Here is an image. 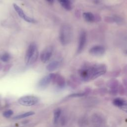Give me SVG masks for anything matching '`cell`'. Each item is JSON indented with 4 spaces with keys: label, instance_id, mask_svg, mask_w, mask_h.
Wrapping results in <instances>:
<instances>
[{
    "label": "cell",
    "instance_id": "cell-1",
    "mask_svg": "<svg viewBox=\"0 0 127 127\" xmlns=\"http://www.w3.org/2000/svg\"><path fill=\"white\" fill-rule=\"evenodd\" d=\"M106 71V67L103 64L95 65L85 67L79 71L80 77L84 81L95 79L104 74Z\"/></svg>",
    "mask_w": 127,
    "mask_h": 127
},
{
    "label": "cell",
    "instance_id": "cell-2",
    "mask_svg": "<svg viewBox=\"0 0 127 127\" xmlns=\"http://www.w3.org/2000/svg\"><path fill=\"white\" fill-rule=\"evenodd\" d=\"M38 57V51L36 44L32 43L29 45L25 56V62L27 65L34 63Z\"/></svg>",
    "mask_w": 127,
    "mask_h": 127
},
{
    "label": "cell",
    "instance_id": "cell-3",
    "mask_svg": "<svg viewBox=\"0 0 127 127\" xmlns=\"http://www.w3.org/2000/svg\"><path fill=\"white\" fill-rule=\"evenodd\" d=\"M59 37L60 42L63 45H65L70 42L71 38V32L68 26L64 25L61 27Z\"/></svg>",
    "mask_w": 127,
    "mask_h": 127
},
{
    "label": "cell",
    "instance_id": "cell-4",
    "mask_svg": "<svg viewBox=\"0 0 127 127\" xmlns=\"http://www.w3.org/2000/svg\"><path fill=\"white\" fill-rule=\"evenodd\" d=\"M39 101V99L35 96L26 95L21 97L18 99V103L24 106H33Z\"/></svg>",
    "mask_w": 127,
    "mask_h": 127
},
{
    "label": "cell",
    "instance_id": "cell-5",
    "mask_svg": "<svg viewBox=\"0 0 127 127\" xmlns=\"http://www.w3.org/2000/svg\"><path fill=\"white\" fill-rule=\"evenodd\" d=\"M54 75V73H50L41 79L38 83V88L40 90H44L46 88L53 80Z\"/></svg>",
    "mask_w": 127,
    "mask_h": 127
},
{
    "label": "cell",
    "instance_id": "cell-6",
    "mask_svg": "<svg viewBox=\"0 0 127 127\" xmlns=\"http://www.w3.org/2000/svg\"><path fill=\"white\" fill-rule=\"evenodd\" d=\"M53 52V48L51 46H48L45 48L41 53L40 59L43 63H48L50 60Z\"/></svg>",
    "mask_w": 127,
    "mask_h": 127
},
{
    "label": "cell",
    "instance_id": "cell-7",
    "mask_svg": "<svg viewBox=\"0 0 127 127\" xmlns=\"http://www.w3.org/2000/svg\"><path fill=\"white\" fill-rule=\"evenodd\" d=\"M13 8H14L15 11L17 12V13L18 14V15L22 19H23L25 21L30 22V23H34L35 20L31 17H30L26 15L25 13L24 12L23 10L16 3L13 4Z\"/></svg>",
    "mask_w": 127,
    "mask_h": 127
},
{
    "label": "cell",
    "instance_id": "cell-8",
    "mask_svg": "<svg viewBox=\"0 0 127 127\" xmlns=\"http://www.w3.org/2000/svg\"><path fill=\"white\" fill-rule=\"evenodd\" d=\"M86 41V34L84 31H82L79 36V42L77 48V53H80L82 52L85 46Z\"/></svg>",
    "mask_w": 127,
    "mask_h": 127
},
{
    "label": "cell",
    "instance_id": "cell-9",
    "mask_svg": "<svg viewBox=\"0 0 127 127\" xmlns=\"http://www.w3.org/2000/svg\"><path fill=\"white\" fill-rule=\"evenodd\" d=\"M52 81L56 83L59 88H61L64 87L65 85V79L63 76L60 74H55Z\"/></svg>",
    "mask_w": 127,
    "mask_h": 127
},
{
    "label": "cell",
    "instance_id": "cell-10",
    "mask_svg": "<svg viewBox=\"0 0 127 127\" xmlns=\"http://www.w3.org/2000/svg\"><path fill=\"white\" fill-rule=\"evenodd\" d=\"M105 52V49L101 46H95L92 47L90 50L89 53L94 56H101Z\"/></svg>",
    "mask_w": 127,
    "mask_h": 127
},
{
    "label": "cell",
    "instance_id": "cell-11",
    "mask_svg": "<svg viewBox=\"0 0 127 127\" xmlns=\"http://www.w3.org/2000/svg\"><path fill=\"white\" fill-rule=\"evenodd\" d=\"M61 5L66 10H70L72 9V4L70 0H58Z\"/></svg>",
    "mask_w": 127,
    "mask_h": 127
},
{
    "label": "cell",
    "instance_id": "cell-12",
    "mask_svg": "<svg viewBox=\"0 0 127 127\" xmlns=\"http://www.w3.org/2000/svg\"><path fill=\"white\" fill-rule=\"evenodd\" d=\"M60 66V62L58 61H53L50 63L46 67L49 71H53L57 69Z\"/></svg>",
    "mask_w": 127,
    "mask_h": 127
},
{
    "label": "cell",
    "instance_id": "cell-13",
    "mask_svg": "<svg viewBox=\"0 0 127 127\" xmlns=\"http://www.w3.org/2000/svg\"><path fill=\"white\" fill-rule=\"evenodd\" d=\"M83 16L84 19L87 22H92L95 21V17L91 12H84L83 14Z\"/></svg>",
    "mask_w": 127,
    "mask_h": 127
},
{
    "label": "cell",
    "instance_id": "cell-14",
    "mask_svg": "<svg viewBox=\"0 0 127 127\" xmlns=\"http://www.w3.org/2000/svg\"><path fill=\"white\" fill-rule=\"evenodd\" d=\"M35 114V113L33 111H29L26 113H24L18 115H16V116L13 117V119L15 120H18V119H23L26 117H28L31 116Z\"/></svg>",
    "mask_w": 127,
    "mask_h": 127
},
{
    "label": "cell",
    "instance_id": "cell-15",
    "mask_svg": "<svg viewBox=\"0 0 127 127\" xmlns=\"http://www.w3.org/2000/svg\"><path fill=\"white\" fill-rule=\"evenodd\" d=\"M124 101H125V100H124L122 98H116L113 100V104L116 107H118V108H121V107L123 106L124 103Z\"/></svg>",
    "mask_w": 127,
    "mask_h": 127
},
{
    "label": "cell",
    "instance_id": "cell-16",
    "mask_svg": "<svg viewBox=\"0 0 127 127\" xmlns=\"http://www.w3.org/2000/svg\"><path fill=\"white\" fill-rule=\"evenodd\" d=\"M62 113V111L60 108L57 109L55 110L54 113V124H57L59 121L60 116Z\"/></svg>",
    "mask_w": 127,
    "mask_h": 127
},
{
    "label": "cell",
    "instance_id": "cell-17",
    "mask_svg": "<svg viewBox=\"0 0 127 127\" xmlns=\"http://www.w3.org/2000/svg\"><path fill=\"white\" fill-rule=\"evenodd\" d=\"M118 85H119L118 82L116 80H111L109 82V86L110 87L111 89H117Z\"/></svg>",
    "mask_w": 127,
    "mask_h": 127
},
{
    "label": "cell",
    "instance_id": "cell-18",
    "mask_svg": "<svg viewBox=\"0 0 127 127\" xmlns=\"http://www.w3.org/2000/svg\"><path fill=\"white\" fill-rule=\"evenodd\" d=\"M10 58V55L8 53H4L1 57V60L4 62H8Z\"/></svg>",
    "mask_w": 127,
    "mask_h": 127
},
{
    "label": "cell",
    "instance_id": "cell-19",
    "mask_svg": "<svg viewBox=\"0 0 127 127\" xmlns=\"http://www.w3.org/2000/svg\"><path fill=\"white\" fill-rule=\"evenodd\" d=\"M13 114V112L11 110H8L3 113V116L5 118L10 117Z\"/></svg>",
    "mask_w": 127,
    "mask_h": 127
},
{
    "label": "cell",
    "instance_id": "cell-20",
    "mask_svg": "<svg viewBox=\"0 0 127 127\" xmlns=\"http://www.w3.org/2000/svg\"><path fill=\"white\" fill-rule=\"evenodd\" d=\"M86 94V92H82V93H73L70 94L69 96L70 97H82L85 96Z\"/></svg>",
    "mask_w": 127,
    "mask_h": 127
},
{
    "label": "cell",
    "instance_id": "cell-21",
    "mask_svg": "<svg viewBox=\"0 0 127 127\" xmlns=\"http://www.w3.org/2000/svg\"><path fill=\"white\" fill-rule=\"evenodd\" d=\"M120 109H121L122 110L127 113V101L125 100L123 106L121 107Z\"/></svg>",
    "mask_w": 127,
    "mask_h": 127
},
{
    "label": "cell",
    "instance_id": "cell-22",
    "mask_svg": "<svg viewBox=\"0 0 127 127\" xmlns=\"http://www.w3.org/2000/svg\"><path fill=\"white\" fill-rule=\"evenodd\" d=\"M119 93L120 94H124V93H125V91L124 90V88L123 87L121 86L119 87Z\"/></svg>",
    "mask_w": 127,
    "mask_h": 127
},
{
    "label": "cell",
    "instance_id": "cell-23",
    "mask_svg": "<svg viewBox=\"0 0 127 127\" xmlns=\"http://www.w3.org/2000/svg\"><path fill=\"white\" fill-rule=\"evenodd\" d=\"M49 3H53V1H54V0H47Z\"/></svg>",
    "mask_w": 127,
    "mask_h": 127
},
{
    "label": "cell",
    "instance_id": "cell-24",
    "mask_svg": "<svg viewBox=\"0 0 127 127\" xmlns=\"http://www.w3.org/2000/svg\"><path fill=\"white\" fill-rule=\"evenodd\" d=\"M2 65L1 64H0V69L1 68V67H2Z\"/></svg>",
    "mask_w": 127,
    "mask_h": 127
}]
</instances>
